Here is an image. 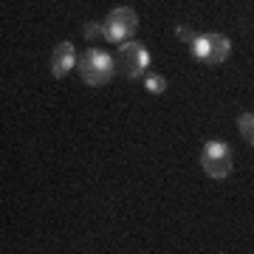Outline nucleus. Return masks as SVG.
Returning <instances> with one entry per match:
<instances>
[{"label": "nucleus", "mask_w": 254, "mask_h": 254, "mask_svg": "<svg viewBox=\"0 0 254 254\" xmlns=\"http://www.w3.org/2000/svg\"><path fill=\"white\" fill-rule=\"evenodd\" d=\"M76 71H79L82 82L91 85V88H102L113 79L116 73V60L102 51V48H88L85 54H79V63H76Z\"/></svg>", "instance_id": "f257e3e1"}, {"label": "nucleus", "mask_w": 254, "mask_h": 254, "mask_svg": "<svg viewBox=\"0 0 254 254\" xmlns=\"http://www.w3.org/2000/svg\"><path fill=\"white\" fill-rule=\"evenodd\" d=\"M200 167H203V173L209 178H215V181H223L232 175L235 170V153H232V147L226 141H220V138H212L203 144L200 150Z\"/></svg>", "instance_id": "f03ea898"}, {"label": "nucleus", "mask_w": 254, "mask_h": 254, "mask_svg": "<svg viewBox=\"0 0 254 254\" xmlns=\"http://www.w3.org/2000/svg\"><path fill=\"white\" fill-rule=\"evenodd\" d=\"M136 28H138V14L130 6H119V9H113L108 17L102 20V37L108 43H113V46L127 43L136 34Z\"/></svg>", "instance_id": "7ed1b4c3"}, {"label": "nucleus", "mask_w": 254, "mask_h": 254, "mask_svg": "<svg viewBox=\"0 0 254 254\" xmlns=\"http://www.w3.org/2000/svg\"><path fill=\"white\" fill-rule=\"evenodd\" d=\"M192 57L198 63H206V65H223L232 54V40L218 31H209V34H198L195 43L190 46Z\"/></svg>", "instance_id": "20e7f679"}, {"label": "nucleus", "mask_w": 254, "mask_h": 254, "mask_svg": "<svg viewBox=\"0 0 254 254\" xmlns=\"http://www.w3.org/2000/svg\"><path fill=\"white\" fill-rule=\"evenodd\" d=\"M119 71L125 73L127 79H141L150 68V51H147L141 43H133V40H127L119 46Z\"/></svg>", "instance_id": "39448f33"}, {"label": "nucleus", "mask_w": 254, "mask_h": 254, "mask_svg": "<svg viewBox=\"0 0 254 254\" xmlns=\"http://www.w3.org/2000/svg\"><path fill=\"white\" fill-rule=\"evenodd\" d=\"M76 63H79L76 48H73L71 43H60V46L51 51V76H57V79L68 76V73L76 68Z\"/></svg>", "instance_id": "423d86ee"}, {"label": "nucleus", "mask_w": 254, "mask_h": 254, "mask_svg": "<svg viewBox=\"0 0 254 254\" xmlns=\"http://www.w3.org/2000/svg\"><path fill=\"white\" fill-rule=\"evenodd\" d=\"M144 91H147V93H153V96H158V93L167 91V79H164L161 73L147 71V73H144Z\"/></svg>", "instance_id": "0eeeda50"}, {"label": "nucleus", "mask_w": 254, "mask_h": 254, "mask_svg": "<svg viewBox=\"0 0 254 254\" xmlns=\"http://www.w3.org/2000/svg\"><path fill=\"white\" fill-rule=\"evenodd\" d=\"M237 130H240L246 144L254 147V113H243V116L237 119Z\"/></svg>", "instance_id": "6e6552de"}, {"label": "nucleus", "mask_w": 254, "mask_h": 254, "mask_svg": "<svg viewBox=\"0 0 254 254\" xmlns=\"http://www.w3.org/2000/svg\"><path fill=\"white\" fill-rule=\"evenodd\" d=\"M175 37H178V40H181V43H187V46H192V43H195V31H192L190 26H178L175 28Z\"/></svg>", "instance_id": "1a4fd4ad"}, {"label": "nucleus", "mask_w": 254, "mask_h": 254, "mask_svg": "<svg viewBox=\"0 0 254 254\" xmlns=\"http://www.w3.org/2000/svg\"><path fill=\"white\" fill-rule=\"evenodd\" d=\"M82 31H85V37H88V40L102 37V23H85V28H82Z\"/></svg>", "instance_id": "9d476101"}]
</instances>
